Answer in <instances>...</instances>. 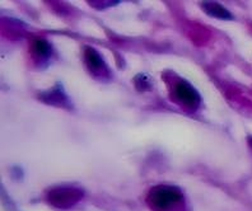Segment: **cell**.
<instances>
[{
	"label": "cell",
	"mask_w": 252,
	"mask_h": 211,
	"mask_svg": "<svg viewBox=\"0 0 252 211\" xmlns=\"http://www.w3.org/2000/svg\"><path fill=\"white\" fill-rule=\"evenodd\" d=\"M201 8H203L204 12L210 17H216V18L219 19L233 18V16H232L231 13L228 12L224 6H221L220 4L218 3H209V1H206V3H201Z\"/></svg>",
	"instance_id": "cell-4"
},
{
	"label": "cell",
	"mask_w": 252,
	"mask_h": 211,
	"mask_svg": "<svg viewBox=\"0 0 252 211\" xmlns=\"http://www.w3.org/2000/svg\"><path fill=\"white\" fill-rule=\"evenodd\" d=\"M84 55H86L87 64H88V66H90L93 71L101 70L102 67H105V64L102 61L101 56H99V54L95 51V50L88 47V49H86Z\"/></svg>",
	"instance_id": "cell-5"
},
{
	"label": "cell",
	"mask_w": 252,
	"mask_h": 211,
	"mask_svg": "<svg viewBox=\"0 0 252 211\" xmlns=\"http://www.w3.org/2000/svg\"><path fill=\"white\" fill-rule=\"evenodd\" d=\"M182 199V193L179 188L171 186L154 187L148 196V202L152 208L157 210H166L177 204Z\"/></svg>",
	"instance_id": "cell-1"
},
{
	"label": "cell",
	"mask_w": 252,
	"mask_h": 211,
	"mask_svg": "<svg viewBox=\"0 0 252 211\" xmlns=\"http://www.w3.org/2000/svg\"><path fill=\"white\" fill-rule=\"evenodd\" d=\"M83 196V192L77 188H56L47 196V200L51 205L59 209H68L75 205Z\"/></svg>",
	"instance_id": "cell-2"
},
{
	"label": "cell",
	"mask_w": 252,
	"mask_h": 211,
	"mask_svg": "<svg viewBox=\"0 0 252 211\" xmlns=\"http://www.w3.org/2000/svg\"><path fill=\"white\" fill-rule=\"evenodd\" d=\"M33 50L37 55L46 56L50 51V46L46 41L37 40V41H34V43H33Z\"/></svg>",
	"instance_id": "cell-6"
},
{
	"label": "cell",
	"mask_w": 252,
	"mask_h": 211,
	"mask_svg": "<svg viewBox=\"0 0 252 211\" xmlns=\"http://www.w3.org/2000/svg\"><path fill=\"white\" fill-rule=\"evenodd\" d=\"M176 95L182 103L189 107H197L200 103V95L196 92V89L186 82H180L176 84Z\"/></svg>",
	"instance_id": "cell-3"
}]
</instances>
